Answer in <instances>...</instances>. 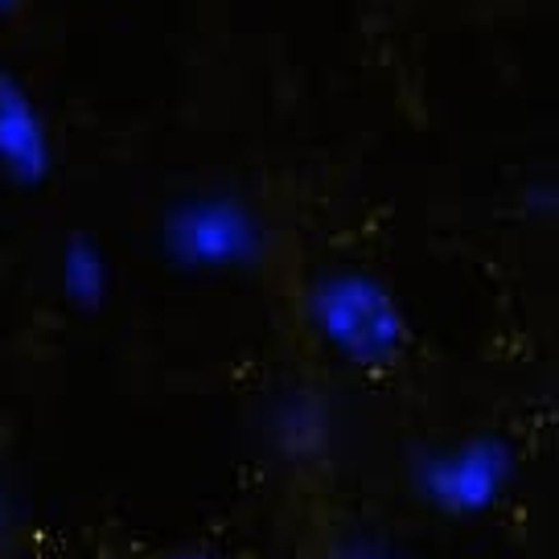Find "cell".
Here are the masks:
<instances>
[{"instance_id": "1", "label": "cell", "mask_w": 559, "mask_h": 559, "mask_svg": "<svg viewBox=\"0 0 559 559\" xmlns=\"http://www.w3.org/2000/svg\"><path fill=\"white\" fill-rule=\"evenodd\" d=\"M321 337L358 367H386L407 346V321L383 280L367 272H330L309 297Z\"/></svg>"}, {"instance_id": "2", "label": "cell", "mask_w": 559, "mask_h": 559, "mask_svg": "<svg viewBox=\"0 0 559 559\" xmlns=\"http://www.w3.org/2000/svg\"><path fill=\"white\" fill-rule=\"evenodd\" d=\"M165 255L190 272H227L260 260L263 230L239 193L210 190L181 198L160 227Z\"/></svg>"}, {"instance_id": "3", "label": "cell", "mask_w": 559, "mask_h": 559, "mask_svg": "<svg viewBox=\"0 0 559 559\" xmlns=\"http://www.w3.org/2000/svg\"><path fill=\"white\" fill-rule=\"evenodd\" d=\"M510 469H514V461H510L507 440L469 437L453 449L424 456L416 469V489L440 514L469 519V514H481L502 498Z\"/></svg>"}, {"instance_id": "4", "label": "cell", "mask_w": 559, "mask_h": 559, "mask_svg": "<svg viewBox=\"0 0 559 559\" xmlns=\"http://www.w3.org/2000/svg\"><path fill=\"white\" fill-rule=\"evenodd\" d=\"M0 165L17 186H41L50 174V140L17 74L0 70Z\"/></svg>"}, {"instance_id": "5", "label": "cell", "mask_w": 559, "mask_h": 559, "mask_svg": "<svg viewBox=\"0 0 559 559\" xmlns=\"http://www.w3.org/2000/svg\"><path fill=\"white\" fill-rule=\"evenodd\" d=\"M104 284H107V267H104V255L95 251L91 239H70L67 255H62V288H67V297L74 305H99L104 297Z\"/></svg>"}, {"instance_id": "6", "label": "cell", "mask_w": 559, "mask_h": 559, "mask_svg": "<svg viewBox=\"0 0 559 559\" xmlns=\"http://www.w3.org/2000/svg\"><path fill=\"white\" fill-rule=\"evenodd\" d=\"M169 559H206V556H198V551H186V556H169Z\"/></svg>"}, {"instance_id": "7", "label": "cell", "mask_w": 559, "mask_h": 559, "mask_svg": "<svg viewBox=\"0 0 559 559\" xmlns=\"http://www.w3.org/2000/svg\"><path fill=\"white\" fill-rule=\"evenodd\" d=\"M13 4H17V0H0V9H13Z\"/></svg>"}]
</instances>
